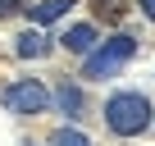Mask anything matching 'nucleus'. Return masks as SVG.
<instances>
[{"label": "nucleus", "instance_id": "4", "mask_svg": "<svg viewBox=\"0 0 155 146\" xmlns=\"http://www.w3.org/2000/svg\"><path fill=\"white\" fill-rule=\"evenodd\" d=\"M50 101H55L68 119H82V114H87V96H82V87H78V82H68V78H64V82H55Z\"/></svg>", "mask_w": 155, "mask_h": 146}, {"label": "nucleus", "instance_id": "2", "mask_svg": "<svg viewBox=\"0 0 155 146\" xmlns=\"http://www.w3.org/2000/svg\"><path fill=\"white\" fill-rule=\"evenodd\" d=\"M132 55H137V37H132V32H114L110 41H101V46L82 59V78L105 82V78H114V73H119Z\"/></svg>", "mask_w": 155, "mask_h": 146}, {"label": "nucleus", "instance_id": "3", "mask_svg": "<svg viewBox=\"0 0 155 146\" xmlns=\"http://www.w3.org/2000/svg\"><path fill=\"white\" fill-rule=\"evenodd\" d=\"M0 101H5V110L9 114H46L50 110V87L46 82H37V78H14L5 91H0Z\"/></svg>", "mask_w": 155, "mask_h": 146}, {"label": "nucleus", "instance_id": "11", "mask_svg": "<svg viewBox=\"0 0 155 146\" xmlns=\"http://www.w3.org/2000/svg\"><path fill=\"white\" fill-rule=\"evenodd\" d=\"M28 146H32V141H28Z\"/></svg>", "mask_w": 155, "mask_h": 146}, {"label": "nucleus", "instance_id": "9", "mask_svg": "<svg viewBox=\"0 0 155 146\" xmlns=\"http://www.w3.org/2000/svg\"><path fill=\"white\" fill-rule=\"evenodd\" d=\"M14 9H18V0H0V18H9Z\"/></svg>", "mask_w": 155, "mask_h": 146}, {"label": "nucleus", "instance_id": "5", "mask_svg": "<svg viewBox=\"0 0 155 146\" xmlns=\"http://www.w3.org/2000/svg\"><path fill=\"white\" fill-rule=\"evenodd\" d=\"M59 46L64 50H73V55H91L101 41H96V23H73L64 37H59Z\"/></svg>", "mask_w": 155, "mask_h": 146}, {"label": "nucleus", "instance_id": "6", "mask_svg": "<svg viewBox=\"0 0 155 146\" xmlns=\"http://www.w3.org/2000/svg\"><path fill=\"white\" fill-rule=\"evenodd\" d=\"M14 55L18 59H41V55H50V37L46 32H18L14 37Z\"/></svg>", "mask_w": 155, "mask_h": 146}, {"label": "nucleus", "instance_id": "10", "mask_svg": "<svg viewBox=\"0 0 155 146\" xmlns=\"http://www.w3.org/2000/svg\"><path fill=\"white\" fill-rule=\"evenodd\" d=\"M137 5H141V14H146V18L155 23V0H137Z\"/></svg>", "mask_w": 155, "mask_h": 146}, {"label": "nucleus", "instance_id": "7", "mask_svg": "<svg viewBox=\"0 0 155 146\" xmlns=\"http://www.w3.org/2000/svg\"><path fill=\"white\" fill-rule=\"evenodd\" d=\"M68 9H73V0H41V5H32L28 14H32V23H41V28H46V23H55V18H64Z\"/></svg>", "mask_w": 155, "mask_h": 146}, {"label": "nucleus", "instance_id": "8", "mask_svg": "<svg viewBox=\"0 0 155 146\" xmlns=\"http://www.w3.org/2000/svg\"><path fill=\"white\" fill-rule=\"evenodd\" d=\"M50 146H91V137L78 132V128H55L50 132Z\"/></svg>", "mask_w": 155, "mask_h": 146}, {"label": "nucleus", "instance_id": "1", "mask_svg": "<svg viewBox=\"0 0 155 146\" xmlns=\"http://www.w3.org/2000/svg\"><path fill=\"white\" fill-rule=\"evenodd\" d=\"M105 123H110L114 137H137V132H146L155 123V110H150V101L141 91H114L105 101Z\"/></svg>", "mask_w": 155, "mask_h": 146}]
</instances>
